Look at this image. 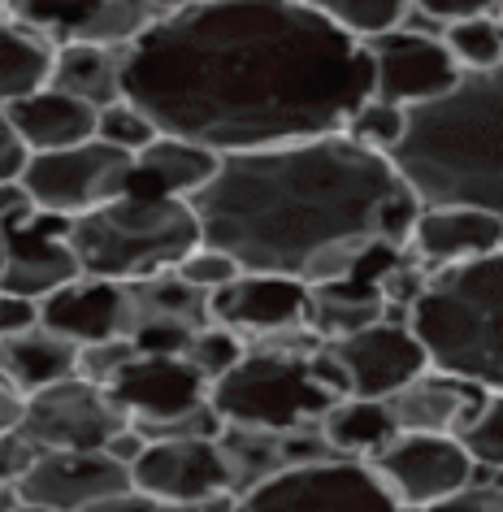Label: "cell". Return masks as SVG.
<instances>
[{
    "mask_svg": "<svg viewBox=\"0 0 503 512\" xmlns=\"http://www.w3.org/2000/svg\"><path fill=\"white\" fill-rule=\"evenodd\" d=\"M122 92L165 135L226 157L347 131L373 57L308 0H191L126 44Z\"/></svg>",
    "mask_w": 503,
    "mask_h": 512,
    "instance_id": "1",
    "label": "cell"
},
{
    "mask_svg": "<svg viewBox=\"0 0 503 512\" xmlns=\"http://www.w3.org/2000/svg\"><path fill=\"white\" fill-rule=\"evenodd\" d=\"M191 209L204 243L226 248L243 270L321 287L352 274L378 239L412 248L425 200L391 152L334 131L226 152Z\"/></svg>",
    "mask_w": 503,
    "mask_h": 512,
    "instance_id": "2",
    "label": "cell"
},
{
    "mask_svg": "<svg viewBox=\"0 0 503 512\" xmlns=\"http://www.w3.org/2000/svg\"><path fill=\"white\" fill-rule=\"evenodd\" d=\"M391 161L425 204H473L503 217V66L464 74L447 96L408 109Z\"/></svg>",
    "mask_w": 503,
    "mask_h": 512,
    "instance_id": "3",
    "label": "cell"
},
{
    "mask_svg": "<svg viewBox=\"0 0 503 512\" xmlns=\"http://www.w3.org/2000/svg\"><path fill=\"white\" fill-rule=\"evenodd\" d=\"M412 326L438 369L503 391V248L430 270Z\"/></svg>",
    "mask_w": 503,
    "mask_h": 512,
    "instance_id": "4",
    "label": "cell"
},
{
    "mask_svg": "<svg viewBox=\"0 0 503 512\" xmlns=\"http://www.w3.org/2000/svg\"><path fill=\"white\" fill-rule=\"evenodd\" d=\"M200 243L204 230L187 196L126 191L70 222V248L79 252L83 274L118 283L178 270V261Z\"/></svg>",
    "mask_w": 503,
    "mask_h": 512,
    "instance_id": "5",
    "label": "cell"
},
{
    "mask_svg": "<svg viewBox=\"0 0 503 512\" xmlns=\"http://www.w3.org/2000/svg\"><path fill=\"white\" fill-rule=\"evenodd\" d=\"M209 400L226 417V426L300 430L317 426L339 404V395H330L313 378V352H291L256 339L248 356L213 382Z\"/></svg>",
    "mask_w": 503,
    "mask_h": 512,
    "instance_id": "6",
    "label": "cell"
},
{
    "mask_svg": "<svg viewBox=\"0 0 503 512\" xmlns=\"http://www.w3.org/2000/svg\"><path fill=\"white\" fill-rule=\"evenodd\" d=\"M239 512H408L369 460L334 456L278 469L239 495Z\"/></svg>",
    "mask_w": 503,
    "mask_h": 512,
    "instance_id": "7",
    "label": "cell"
},
{
    "mask_svg": "<svg viewBox=\"0 0 503 512\" xmlns=\"http://www.w3.org/2000/svg\"><path fill=\"white\" fill-rule=\"evenodd\" d=\"M135 174V152H126L109 139H87L74 148H57V152H35L27 174L18 183H27L44 213L57 217H83L100 209V204L126 196Z\"/></svg>",
    "mask_w": 503,
    "mask_h": 512,
    "instance_id": "8",
    "label": "cell"
},
{
    "mask_svg": "<svg viewBox=\"0 0 503 512\" xmlns=\"http://www.w3.org/2000/svg\"><path fill=\"white\" fill-rule=\"evenodd\" d=\"M369 465L378 469V478L391 486V495L408 512L430 508L482 478V465L473 460L460 434L434 430H399Z\"/></svg>",
    "mask_w": 503,
    "mask_h": 512,
    "instance_id": "9",
    "label": "cell"
},
{
    "mask_svg": "<svg viewBox=\"0 0 503 512\" xmlns=\"http://www.w3.org/2000/svg\"><path fill=\"white\" fill-rule=\"evenodd\" d=\"M122 426H131V417L113 404L109 387H96V382L74 374L35 391L18 430L40 452H96V447H109Z\"/></svg>",
    "mask_w": 503,
    "mask_h": 512,
    "instance_id": "10",
    "label": "cell"
},
{
    "mask_svg": "<svg viewBox=\"0 0 503 512\" xmlns=\"http://www.w3.org/2000/svg\"><path fill=\"white\" fill-rule=\"evenodd\" d=\"M369 57H373V96L404 109L430 105V100L447 96L464 79V66L447 48L443 35L417 31L408 22L369 40Z\"/></svg>",
    "mask_w": 503,
    "mask_h": 512,
    "instance_id": "11",
    "label": "cell"
},
{
    "mask_svg": "<svg viewBox=\"0 0 503 512\" xmlns=\"http://www.w3.org/2000/svg\"><path fill=\"white\" fill-rule=\"evenodd\" d=\"M74 278H83V261L70 248V217L35 213L27 222L0 226V287L14 296H53Z\"/></svg>",
    "mask_w": 503,
    "mask_h": 512,
    "instance_id": "12",
    "label": "cell"
},
{
    "mask_svg": "<svg viewBox=\"0 0 503 512\" xmlns=\"http://www.w3.org/2000/svg\"><path fill=\"white\" fill-rule=\"evenodd\" d=\"M326 343L347 365V374H352V395H369V400H391L412 378L434 369V356L417 335V326L373 322L365 330H356V335L326 339Z\"/></svg>",
    "mask_w": 503,
    "mask_h": 512,
    "instance_id": "13",
    "label": "cell"
},
{
    "mask_svg": "<svg viewBox=\"0 0 503 512\" xmlns=\"http://www.w3.org/2000/svg\"><path fill=\"white\" fill-rule=\"evenodd\" d=\"M161 14V0H5V18L44 27L61 44H135Z\"/></svg>",
    "mask_w": 503,
    "mask_h": 512,
    "instance_id": "14",
    "label": "cell"
},
{
    "mask_svg": "<svg viewBox=\"0 0 503 512\" xmlns=\"http://www.w3.org/2000/svg\"><path fill=\"white\" fill-rule=\"evenodd\" d=\"M18 486L22 499L53 512H92L113 495L135 491V478L131 465H122L105 447H96V452H40V460Z\"/></svg>",
    "mask_w": 503,
    "mask_h": 512,
    "instance_id": "15",
    "label": "cell"
},
{
    "mask_svg": "<svg viewBox=\"0 0 503 512\" xmlns=\"http://www.w3.org/2000/svg\"><path fill=\"white\" fill-rule=\"evenodd\" d=\"M135 491L152 499L200 504L222 491H235V469L226 460L222 439H161L148 443L144 460L131 469Z\"/></svg>",
    "mask_w": 503,
    "mask_h": 512,
    "instance_id": "16",
    "label": "cell"
},
{
    "mask_svg": "<svg viewBox=\"0 0 503 512\" xmlns=\"http://www.w3.org/2000/svg\"><path fill=\"white\" fill-rule=\"evenodd\" d=\"M313 313V287L287 274H252L243 270L235 283L213 291V322L252 339L278 335V330L308 326Z\"/></svg>",
    "mask_w": 503,
    "mask_h": 512,
    "instance_id": "17",
    "label": "cell"
},
{
    "mask_svg": "<svg viewBox=\"0 0 503 512\" xmlns=\"http://www.w3.org/2000/svg\"><path fill=\"white\" fill-rule=\"evenodd\" d=\"M213 382L200 374L187 356H144L139 352L131 365L109 387L113 404L131 421H170L209 400Z\"/></svg>",
    "mask_w": 503,
    "mask_h": 512,
    "instance_id": "18",
    "label": "cell"
},
{
    "mask_svg": "<svg viewBox=\"0 0 503 512\" xmlns=\"http://www.w3.org/2000/svg\"><path fill=\"white\" fill-rule=\"evenodd\" d=\"M490 387L482 382L451 374V369H425L421 378H412L404 391L391 395V408L404 430H434V434H464L473 426V417L482 413Z\"/></svg>",
    "mask_w": 503,
    "mask_h": 512,
    "instance_id": "19",
    "label": "cell"
},
{
    "mask_svg": "<svg viewBox=\"0 0 503 512\" xmlns=\"http://www.w3.org/2000/svg\"><path fill=\"white\" fill-rule=\"evenodd\" d=\"M44 326L74 343H100L113 335H126L131 326V296L118 278L83 274L66 283L53 296H44Z\"/></svg>",
    "mask_w": 503,
    "mask_h": 512,
    "instance_id": "20",
    "label": "cell"
},
{
    "mask_svg": "<svg viewBox=\"0 0 503 512\" xmlns=\"http://www.w3.org/2000/svg\"><path fill=\"white\" fill-rule=\"evenodd\" d=\"M503 248V217L473 204H425L417 230H412V252L430 270L460 265L473 256Z\"/></svg>",
    "mask_w": 503,
    "mask_h": 512,
    "instance_id": "21",
    "label": "cell"
},
{
    "mask_svg": "<svg viewBox=\"0 0 503 512\" xmlns=\"http://www.w3.org/2000/svg\"><path fill=\"white\" fill-rule=\"evenodd\" d=\"M0 118H9L27 135V144L35 152H57V148H74L100 135V109L92 100L66 92V87H44L22 100H5Z\"/></svg>",
    "mask_w": 503,
    "mask_h": 512,
    "instance_id": "22",
    "label": "cell"
},
{
    "mask_svg": "<svg viewBox=\"0 0 503 512\" xmlns=\"http://www.w3.org/2000/svg\"><path fill=\"white\" fill-rule=\"evenodd\" d=\"M222 165V152L196 144V139L183 135H165L157 144H148L135 157V174L126 191H152V196H196V191L209 183Z\"/></svg>",
    "mask_w": 503,
    "mask_h": 512,
    "instance_id": "23",
    "label": "cell"
},
{
    "mask_svg": "<svg viewBox=\"0 0 503 512\" xmlns=\"http://www.w3.org/2000/svg\"><path fill=\"white\" fill-rule=\"evenodd\" d=\"M79 352L83 343L57 335L53 326H35L27 335H0V374L5 382L35 395L79 374Z\"/></svg>",
    "mask_w": 503,
    "mask_h": 512,
    "instance_id": "24",
    "label": "cell"
},
{
    "mask_svg": "<svg viewBox=\"0 0 503 512\" xmlns=\"http://www.w3.org/2000/svg\"><path fill=\"white\" fill-rule=\"evenodd\" d=\"M57 57L61 40H53L44 27L5 18V31H0V100H22L53 87Z\"/></svg>",
    "mask_w": 503,
    "mask_h": 512,
    "instance_id": "25",
    "label": "cell"
},
{
    "mask_svg": "<svg viewBox=\"0 0 503 512\" xmlns=\"http://www.w3.org/2000/svg\"><path fill=\"white\" fill-rule=\"evenodd\" d=\"M126 296H131V326H126V335L144 322H183L191 330L213 322V291H200L178 270L135 278V283H126Z\"/></svg>",
    "mask_w": 503,
    "mask_h": 512,
    "instance_id": "26",
    "label": "cell"
},
{
    "mask_svg": "<svg viewBox=\"0 0 503 512\" xmlns=\"http://www.w3.org/2000/svg\"><path fill=\"white\" fill-rule=\"evenodd\" d=\"M122 66H126V44H92V40H70L61 44L53 83L66 92L92 100L96 109L118 105L122 92Z\"/></svg>",
    "mask_w": 503,
    "mask_h": 512,
    "instance_id": "27",
    "label": "cell"
},
{
    "mask_svg": "<svg viewBox=\"0 0 503 512\" xmlns=\"http://www.w3.org/2000/svg\"><path fill=\"white\" fill-rule=\"evenodd\" d=\"M382 313H386L382 283L347 274V278H334V283L313 287V313H308V326H313L321 339H343V335H356V330L382 322Z\"/></svg>",
    "mask_w": 503,
    "mask_h": 512,
    "instance_id": "28",
    "label": "cell"
},
{
    "mask_svg": "<svg viewBox=\"0 0 503 512\" xmlns=\"http://www.w3.org/2000/svg\"><path fill=\"white\" fill-rule=\"evenodd\" d=\"M321 430H326V439L334 443V452H339V456L373 460L404 426H399L391 400L347 395V400H339L326 417H321Z\"/></svg>",
    "mask_w": 503,
    "mask_h": 512,
    "instance_id": "29",
    "label": "cell"
},
{
    "mask_svg": "<svg viewBox=\"0 0 503 512\" xmlns=\"http://www.w3.org/2000/svg\"><path fill=\"white\" fill-rule=\"evenodd\" d=\"M226 460L235 469V491H252L269 473L282 469V430H252V426H226L222 430Z\"/></svg>",
    "mask_w": 503,
    "mask_h": 512,
    "instance_id": "30",
    "label": "cell"
},
{
    "mask_svg": "<svg viewBox=\"0 0 503 512\" xmlns=\"http://www.w3.org/2000/svg\"><path fill=\"white\" fill-rule=\"evenodd\" d=\"M326 18H334L343 31H352L356 40H378V35L404 27L408 14L417 9V0H308Z\"/></svg>",
    "mask_w": 503,
    "mask_h": 512,
    "instance_id": "31",
    "label": "cell"
},
{
    "mask_svg": "<svg viewBox=\"0 0 503 512\" xmlns=\"http://www.w3.org/2000/svg\"><path fill=\"white\" fill-rule=\"evenodd\" d=\"M447 48L456 53L464 74H482L503 66V14H477L464 22H451L443 31Z\"/></svg>",
    "mask_w": 503,
    "mask_h": 512,
    "instance_id": "32",
    "label": "cell"
},
{
    "mask_svg": "<svg viewBox=\"0 0 503 512\" xmlns=\"http://www.w3.org/2000/svg\"><path fill=\"white\" fill-rule=\"evenodd\" d=\"M248 348H252L248 335H239V330H230L222 322H209V326L196 330V339H191V348H187V361L209 382H217L248 356Z\"/></svg>",
    "mask_w": 503,
    "mask_h": 512,
    "instance_id": "33",
    "label": "cell"
},
{
    "mask_svg": "<svg viewBox=\"0 0 503 512\" xmlns=\"http://www.w3.org/2000/svg\"><path fill=\"white\" fill-rule=\"evenodd\" d=\"M404 131H408V109L391 105V100H382V96H369L365 105L352 113V122H347V135L378 148V152H395Z\"/></svg>",
    "mask_w": 503,
    "mask_h": 512,
    "instance_id": "34",
    "label": "cell"
},
{
    "mask_svg": "<svg viewBox=\"0 0 503 512\" xmlns=\"http://www.w3.org/2000/svg\"><path fill=\"white\" fill-rule=\"evenodd\" d=\"M100 139H109V144H118L126 152H144L148 144H157L161 139V126L152 122V113H144L135 105V100H118V105H105L100 109Z\"/></svg>",
    "mask_w": 503,
    "mask_h": 512,
    "instance_id": "35",
    "label": "cell"
},
{
    "mask_svg": "<svg viewBox=\"0 0 503 512\" xmlns=\"http://www.w3.org/2000/svg\"><path fill=\"white\" fill-rule=\"evenodd\" d=\"M464 447L473 452V460L482 469H499L503 465V391H490L482 413L473 417V426L460 434Z\"/></svg>",
    "mask_w": 503,
    "mask_h": 512,
    "instance_id": "36",
    "label": "cell"
},
{
    "mask_svg": "<svg viewBox=\"0 0 503 512\" xmlns=\"http://www.w3.org/2000/svg\"><path fill=\"white\" fill-rule=\"evenodd\" d=\"M139 356L135 339L131 335H113V339H100V343H83L79 352V378L96 382V387H113L118 374Z\"/></svg>",
    "mask_w": 503,
    "mask_h": 512,
    "instance_id": "37",
    "label": "cell"
},
{
    "mask_svg": "<svg viewBox=\"0 0 503 512\" xmlns=\"http://www.w3.org/2000/svg\"><path fill=\"white\" fill-rule=\"evenodd\" d=\"M178 274H183L187 283H196L200 291H222L226 283H235V278L243 274V265L226 248L200 243V248H191L183 261H178Z\"/></svg>",
    "mask_w": 503,
    "mask_h": 512,
    "instance_id": "38",
    "label": "cell"
},
{
    "mask_svg": "<svg viewBox=\"0 0 503 512\" xmlns=\"http://www.w3.org/2000/svg\"><path fill=\"white\" fill-rule=\"evenodd\" d=\"M131 339L144 356H187L196 330L183 322H144L139 330H131Z\"/></svg>",
    "mask_w": 503,
    "mask_h": 512,
    "instance_id": "39",
    "label": "cell"
},
{
    "mask_svg": "<svg viewBox=\"0 0 503 512\" xmlns=\"http://www.w3.org/2000/svg\"><path fill=\"white\" fill-rule=\"evenodd\" d=\"M35 460H40V447H35L27 434L0 430V482H22Z\"/></svg>",
    "mask_w": 503,
    "mask_h": 512,
    "instance_id": "40",
    "label": "cell"
},
{
    "mask_svg": "<svg viewBox=\"0 0 503 512\" xmlns=\"http://www.w3.org/2000/svg\"><path fill=\"white\" fill-rule=\"evenodd\" d=\"M417 512H503V491L495 482H469L464 491L438 499L430 508H417Z\"/></svg>",
    "mask_w": 503,
    "mask_h": 512,
    "instance_id": "41",
    "label": "cell"
},
{
    "mask_svg": "<svg viewBox=\"0 0 503 512\" xmlns=\"http://www.w3.org/2000/svg\"><path fill=\"white\" fill-rule=\"evenodd\" d=\"M31 157H35V148L27 144V135L9 118H0V183H18L27 174Z\"/></svg>",
    "mask_w": 503,
    "mask_h": 512,
    "instance_id": "42",
    "label": "cell"
},
{
    "mask_svg": "<svg viewBox=\"0 0 503 512\" xmlns=\"http://www.w3.org/2000/svg\"><path fill=\"white\" fill-rule=\"evenodd\" d=\"M44 326V300L35 296H0V335H27V330Z\"/></svg>",
    "mask_w": 503,
    "mask_h": 512,
    "instance_id": "43",
    "label": "cell"
},
{
    "mask_svg": "<svg viewBox=\"0 0 503 512\" xmlns=\"http://www.w3.org/2000/svg\"><path fill=\"white\" fill-rule=\"evenodd\" d=\"M421 14H430L434 22H464V18H477V14H499L503 0H417Z\"/></svg>",
    "mask_w": 503,
    "mask_h": 512,
    "instance_id": "44",
    "label": "cell"
},
{
    "mask_svg": "<svg viewBox=\"0 0 503 512\" xmlns=\"http://www.w3.org/2000/svg\"><path fill=\"white\" fill-rule=\"evenodd\" d=\"M105 452H109L113 460H122V465H131V469H135L139 460H144V452H148V434H144V430H139L135 421H131V426H122L118 434H113Z\"/></svg>",
    "mask_w": 503,
    "mask_h": 512,
    "instance_id": "45",
    "label": "cell"
},
{
    "mask_svg": "<svg viewBox=\"0 0 503 512\" xmlns=\"http://www.w3.org/2000/svg\"><path fill=\"white\" fill-rule=\"evenodd\" d=\"M27 400L31 395L14 387V382H5V391H0V430H18L22 417H27Z\"/></svg>",
    "mask_w": 503,
    "mask_h": 512,
    "instance_id": "46",
    "label": "cell"
},
{
    "mask_svg": "<svg viewBox=\"0 0 503 512\" xmlns=\"http://www.w3.org/2000/svg\"><path fill=\"white\" fill-rule=\"evenodd\" d=\"M92 512H157V499L144 491H122V495L105 499V504H96Z\"/></svg>",
    "mask_w": 503,
    "mask_h": 512,
    "instance_id": "47",
    "label": "cell"
},
{
    "mask_svg": "<svg viewBox=\"0 0 503 512\" xmlns=\"http://www.w3.org/2000/svg\"><path fill=\"white\" fill-rule=\"evenodd\" d=\"M157 512H200V504H178V499H157Z\"/></svg>",
    "mask_w": 503,
    "mask_h": 512,
    "instance_id": "48",
    "label": "cell"
},
{
    "mask_svg": "<svg viewBox=\"0 0 503 512\" xmlns=\"http://www.w3.org/2000/svg\"><path fill=\"white\" fill-rule=\"evenodd\" d=\"M482 482H495L499 491H503V465H499V469H486V478H482Z\"/></svg>",
    "mask_w": 503,
    "mask_h": 512,
    "instance_id": "49",
    "label": "cell"
},
{
    "mask_svg": "<svg viewBox=\"0 0 503 512\" xmlns=\"http://www.w3.org/2000/svg\"><path fill=\"white\" fill-rule=\"evenodd\" d=\"M14 512H53V508H44V504H31V499H22V504Z\"/></svg>",
    "mask_w": 503,
    "mask_h": 512,
    "instance_id": "50",
    "label": "cell"
},
{
    "mask_svg": "<svg viewBox=\"0 0 503 512\" xmlns=\"http://www.w3.org/2000/svg\"><path fill=\"white\" fill-rule=\"evenodd\" d=\"M499 14H503V9H499Z\"/></svg>",
    "mask_w": 503,
    "mask_h": 512,
    "instance_id": "51",
    "label": "cell"
}]
</instances>
